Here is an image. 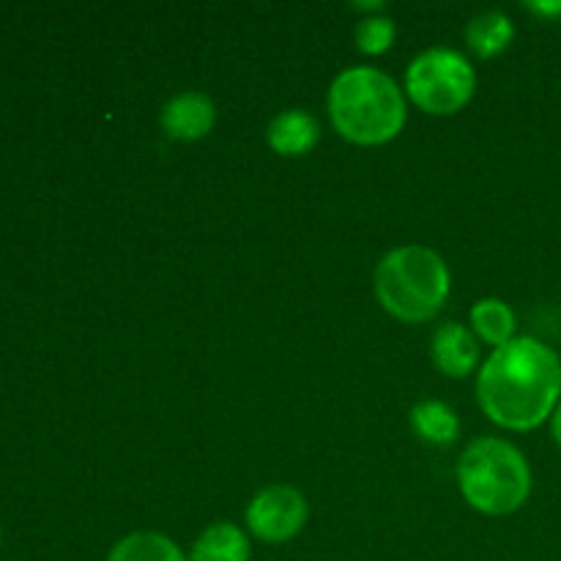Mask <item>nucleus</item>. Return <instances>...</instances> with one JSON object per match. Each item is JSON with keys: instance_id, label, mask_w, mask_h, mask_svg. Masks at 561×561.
I'll return each mask as SVG.
<instances>
[{"instance_id": "f257e3e1", "label": "nucleus", "mask_w": 561, "mask_h": 561, "mask_svg": "<svg viewBox=\"0 0 561 561\" xmlns=\"http://www.w3.org/2000/svg\"><path fill=\"white\" fill-rule=\"evenodd\" d=\"M561 359L537 337H515L493 348L477 378V400L507 431H535L561 403Z\"/></svg>"}, {"instance_id": "f03ea898", "label": "nucleus", "mask_w": 561, "mask_h": 561, "mask_svg": "<svg viewBox=\"0 0 561 561\" xmlns=\"http://www.w3.org/2000/svg\"><path fill=\"white\" fill-rule=\"evenodd\" d=\"M327 104L337 135L356 146H383L405 126L403 91L387 71L373 66L340 71Z\"/></svg>"}, {"instance_id": "7ed1b4c3", "label": "nucleus", "mask_w": 561, "mask_h": 561, "mask_svg": "<svg viewBox=\"0 0 561 561\" xmlns=\"http://www.w3.org/2000/svg\"><path fill=\"white\" fill-rule=\"evenodd\" d=\"M447 261L431 247L405 244L387 252L376 266V296L383 310L405 323H425L447 305Z\"/></svg>"}, {"instance_id": "20e7f679", "label": "nucleus", "mask_w": 561, "mask_h": 561, "mask_svg": "<svg viewBox=\"0 0 561 561\" xmlns=\"http://www.w3.org/2000/svg\"><path fill=\"white\" fill-rule=\"evenodd\" d=\"M458 488L466 502L485 515H510L531 493L526 455L504 438H477L458 460Z\"/></svg>"}, {"instance_id": "39448f33", "label": "nucleus", "mask_w": 561, "mask_h": 561, "mask_svg": "<svg viewBox=\"0 0 561 561\" xmlns=\"http://www.w3.org/2000/svg\"><path fill=\"white\" fill-rule=\"evenodd\" d=\"M474 91V66L453 47L425 49L405 69V96L431 115L458 113L471 102Z\"/></svg>"}, {"instance_id": "423d86ee", "label": "nucleus", "mask_w": 561, "mask_h": 561, "mask_svg": "<svg viewBox=\"0 0 561 561\" xmlns=\"http://www.w3.org/2000/svg\"><path fill=\"white\" fill-rule=\"evenodd\" d=\"M307 515L310 507L299 488L268 485L247 507V526L261 542L277 546L294 540L305 529Z\"/></svg>"}, {"instance_id": "0eeeda50", "label": "nucleus", "mask_w": 561, "mask_h": 561, "mask_svg": "<svg viewBox=\"0 0 561 561\" xmlns=\"http://www.w3.org/2000/svg\"><path fill=\"white\" fill-rule=\"evenodd\" d=\"M162 129L173 140L195 142L203 140L217 124V104L208 93L203 91H184L175 93L162 107Z\"/></svg>"}, {"instance_id": "6e6552de", "label": "nucleus", "mask_w": 561, "mask_h": 561, "mask_svg": "<svg viewBox=\"0 0 561 561\" xmlns=\"http://www.w3.org/2000/svg\"><path fill=\"white\" fill-rule=\"evenodd\" d=\"M433 365L449 378H466L480 362V343L471 329L460 323H442L431 343Z\"/></svg>"}, {"instance_id": "1a4fd4ad", "label": "nucleus", "mask_w": 561, "mask_h": 561, "mask_svg": "<svg viewBox=\"0 0 561 561\" xmlns=\"http://www.w3.org/2000/svg\"><path fill=\"white\" fill-rule=\"evenodd\" d=\"M266 140L279 157H305L321 140V124L316 115L301 107L283 110L268 124Z\"/></svg>"}, {"instance_id": "9d476101", "label": "nucleus", "mask_w": 561, "mask_h": 561, "mask_svg": "<svg viewBox=\"0 0 561 561\" xmlns=\"http://www.w3.org/2000/svg\"><path fill=\"white\" fill-rule=\"evenodd\" d=\"M190 561H250V540L236 524L219 520L197 537Z\"/></svg>"}, {"instance_id": "9b49d317", "label": "nucleus", "mask_w": 561, "mask_h": 561, "mask_svg": "<svg viewBox=\"0 0 561 561\" xmlns=\"http://www.w3.org/2000/svg\"><path fill=\"white\" fill-rule=\"evenodd\" d=\"M515 38V25L504 11L488 9L480 11L477 16H471V22L466 25V44L471 47V53L480 55V58H496L499 53L513 44Z\"/></svg>"}, {"instance_id": "f8f14e48", "label": "nucleus", "mask_w": 561, "mask_h": 561, "mask_svg": "<svg viewBox=\"0 0 561 561\" xmlns=\"http://www.w3.org/2000/svg\"><path fill=\"white\" fill-rule=\"evenodd\" d=\"M471 332L482 343L502 348L510 340H515V312L502 299H480L471 307Z\"/></svg>"}, {"instance_id": "ddd939ff", "label": "nucleus", "mask_w": 561, "mask_h": 561, "mask_svg": "<svg viewBox=\"0 0 561 561\" xmlns=\"http://www.w3.org/2000/svg\"><path fill=\"white\" fill-rule=\"evenodd\" d=\"M411 425L416 436L427 444H453L460 433V420L447 403L442 400H422L411 409Z\"/></svg>"}, {"instance_id": "4468645a", "label": "nucleus", "mask_w": 561, "mask_h": 561, "mask_svg": "<svg viewBox=\"0 0 561 561\" xmlns=\"http://www.w3.org/2000/svg\"><path fill=\"white\" fill-rule=\"evenodd\" d=\"M107 561H190L170 537L157 531H135L113 546Z\"/></svg>"}, {"instance_id": "2eb2a0df", "label": "nucleus", "mask_w": 561, "mask_h": 561, "mask_svg": "<svg viewBox=\"0 0 561 561\" xmlns=\"http://www.w3.org/2000/svg\"><path fill=\"white\" fill-rule=\"evenodd\" d=\"M394 22L389 16H365V20L356 25V47L365 55H381L392 47L394 42Z\"/></svg>"}, {"instance_id": "dca6fc26", "label": "nucleus", "mask_w": 561, "mask_h": 561, "mask_svg": "<svg viewBox=\"0 0 561 561\" xmlns=\"http://www.w3.org/2000/svg\"><path fill=\"white\" fill-rule=\"evenodd\" d=\"M526 9H531V11H537V14H542V16H561V0L559 3H529L526 5Z\"/></svg>"}, {"instance_id": "f3484780", "label": "nucleus", "mask_w": 561, "mask_h": 561, "mask_svg": "<svg viewBox=\"0 0 561 561\" xmlns=\"http://www.w3.org/2000/svg\"><path fill=\"white\" fill-rule=\"evenodd\" d=\"M551 433H553V442L561 447V403L557 405V411H553L551 416Z\"/></svg>"}, {"instance_id": "a211bd4d", "label": "nucleus", "mask_w": 561, "mask_h": 561, "mask_svg": "<svg viewBox=\"0 0 561 561\" xmlns=\"http://www.w3.org/2000/svg\"><path fill=\"white\" fill-rule=\"evenodd\" d=\"M351 9H359V11H381L383 3L381 0H373V3H354Z\"/></svg>"}]
</instances>
